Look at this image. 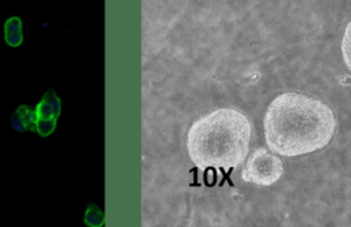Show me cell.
I'll return each mask as SVG.
<instances>
[{
    "mask_svg": "<svg viewBox=\"0 0 351 227\" xmlns=\"http://www.w3.org/2000/svg\"><path fill=\"white\" fill-rule=\"evenodd\" d=\"M342 55L345 59L346 66L351 71V22L346 28L345 36L342 40Z\"/></svg>",
    "mask_w": 351,
    "mask_h": 227,
    "instance_id": "cell-6",
    "label": "cell"
},
{
    "mask_svg": "<svg viewBox=\"0 0 351 227\" xmlns=\"http://www.w3.org/2000/svg\"><path fill=\"white\" fill-rule=\"evenodd\" d=\"M270 151L283 156H300L322 149L332 141L336 118L319 99L284 93L270 103L263 119Z\"/></svg>",
    "mask_w": 351,
    "mask_h": 227,
    "instance_id": "cell-1",
    "label": "cell"
},
{
    "mask_svg": "<svg viewBox=\"0 0 351 227\" xmlns=\"http://www.w3.org/2000/svg\"><path fill=\"white\" fill-rule=\"evenodd\" d=\"M37 122V116L36 114L31 111V108L22 107L19 108L15 116H14L13 125L15 129L18 130H25V129H32L33 125Z\"/></svg>",
    "mask_w": 351,
    "mask_h": 227,
    "instance_id": "cell-5",
    "label": "cell"
},
{
    "mask_svg": "<svg viewBox=\"0 0 351 227\" xmlns=\"http://www.w3.org/2000/svg\"><path fill=\"white\" fill-rule=\"evenodd\" d=\"M55 127V119H43V120H37V130L43 136L51 133Z\"/></svg>",
    "mask_w": 351,
    "mask_h": 227,
    "instance_id": "cell-7",
    "label": "cell"
},
{
    "mask_svg": "<svg viewBox=\"0 0 351 227\" xmlns=\"http://www.w3.org/2000/svg\"><path fill=\"white\" fill-rule=\"evenodd\" d=\"M284 167L279 156L265 148H258L250 156L242 172L243 181L256 186H272L283 175Z\"/></svg>",
    "mask_w": 351,
    "mask_h": 227,
    "instance_id": "cell-3",
    "label": "cell"
},
{
    "mask_svg": "<svg viewBox=\"0 0 351 227\" xmlns=\"http://www.w3.org/2000/svg\"><path fill=\"white\" fill-rule=\"evenodd\" d=\"M250 139L247 116L233 108H220L195 120L188 133L187 148L200 170H230L244 163Z\"/></svg>",
    "mask_w": 351,
    "mask_h": 227,
    "instance_id": "cell-2",
    "label": "cell"
},
{
    "mask_svg": "<svg viewBox=\"0 0 351 227\" xmlns=\"http://www.w3.org/2000/svg\"><path fill=\"white\" fill-rule=\"evenodd\" d=\"M59 103H58L57 97H54L50 95L45 97L43 103L38 106L37 113H36V116H37V120H43V119H55L57 115L59 114Z\"/></svg>",
    "mask_w": 351,
    "mask_h": 227,
    "instance_id": "cell-4",
    "label": "cell"
}]
</instances>
